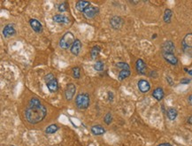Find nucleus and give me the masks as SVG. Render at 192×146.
<instances>
[{
	"label": "nucleus",
	"mask_w": 192,
	"mask_h": 146,
	"mask_svg": "<svg viewBox=\"0 0 192 146\" xmlns=\"http://www.w3.org/2000/svg\"><path fill=\"white\" fill-rule=\"evenodd\" d=\"M52 20L57 23H62V24H67L70 22V20L68 17L65 16L63 14H56L52 17Z\"/></svg>",
	"instance_id": "nucleus-16"
},
{
	"label": "nucleus",
	"mask_w": 192,
	"mask_h": 146,
	"mask_svg": "<svg viewBox=\"0 0 192 146\" xmlns=\"http://www.w3.org/2000/svg\"><path fill=\"white\" fill-rule=\"evenodd\" d=\"M72 72H73V78L79 79V78L81 77V69H80L79 66H74V67H73Z\"/></svg>",
	"instance_id": "nucleus-26"
},
{
	"label": "nucleus",
	"mask_w": 192,
	"mask_h": 146,
	"mask_svg": "<svg viewBox=\"0 0 192 146\" xmlns=\"http://www.w3.org/2000/svg\"><path fill=\"white\" fill-rule=\"evenodd\" d=\"M123 23H124L123 19L121 17H119V16H113L110 20V24H111V26L112 27L113 29L121 28V27L123 26Z\"/></svg>",
	"instance_id": "nucleus-7"
},
{
	"label": "nucleus",
	"mask_w": 192,
	"mask_h": 146,
	"mask_svg": "<svg viewBox=\"0 0 192 146\" xmlns=\"http://www.w3.org/2000/svg\"><path fill=\"white\" fill-rule=\"evenodd\" d=\"M91 132L95 136H102L105 133V129L101 125H95L91 127Z\"/></svg>",
	"instance_id": "nucleus-18"
},
{
	"label": "nucleus",
	"mask_w": 192,
	"mask_h": 146,
	"mask_svg": "<svg viewBox=\"0 0 192 146\" xmlns=\"http://www.w3.org/2000/svg\"><path fill=\"white\" fill-rule=\"evenodd\" d=\"M75 91H76V87L73 83H68L66 87V90H65V97L67 100H71L73 99V96L75 94Z\"/></svg>",
	"instance_id": "nucleus-6"
},
{
	"label": "nucleus",
	"mask_w": 192,
	"mask_h": 146,
	"mask_svg": "<svg viewBox=\"0 0 192 146\" xmlns=\"http://www.w3.org/2000/svg\"><path fill=\"white\" fill-rule=\"evenodd\" d=\"M93 67H94V69H95L96 71H98V72H101V71H103V70H104L105 64H104V62H103V61L98 60V61H97V62L94 64Z\"/></svg>",
	"instance_id": "nucleus-25"
},
{
	"label": "nucleus",
	"mask_w": 192,
	"mask_h": 146,
	"mask_svg": "<svg viewBox=\"0 0 192 146\" xmlns=\"http://www.w3.org/2000/svg\"><path fill=\"white\" fill-rule=\"evenodd\" d=\"M190 79H187V78H183V80L181 81V83L182 84H188V83H190Z\"/></svg>",
	"instance_id": "nucleus-31"
},
{
	"label": "nucleus",
	"mask_w": 192,
	"mask_h": 146,
	"mask_svg": "<svg viewBox=\"0 0 192 146\" xmlns=\"http://www.w3.org/2000/svg\"><path fill=\"white\" fill-rule=\"evenodd\" d=\"M116 66H117L118 67H119V68H121V69H130L128 64L125 63V62H119V63H117Z\"/></svg>",
	"instance_id": "nucleus-30"
},
{
	"label": "nucleus",
	"mask_w": 192,
	"mask_h": 146,
	"mask_svg": "<svg viewBox=\"0 0 192 146\" xmlns=\"http://www.w3.org/2000/svg\"><path fill=\"white\" fill-rule=\"evenodd\" d=\"M91 6V3L89 1H78L75 5V8L81 12H84V11Z\"/></svg>",
	"instance_id": "nucleus-17"
},
{
	"label": "nucleus",
	"mask_w": 192,
	"mask_h": 146,
	"mask_svg": "<svg viewBox=\"0 0 192 146\" xmlns=\"http://www.w3.org/2000/svg\"><path fill=\"white\" fill-rule=\"evenodd\" d=\"M138 89L142 93H147L151 90V85L146 80H140L137 83Z\"/></svg>",
	"instance_id": "nucleus-13"
},
{
	"label": "nucleus",
	"mask_w": 192,
	"mask_h": 146,
	"mask_svg": "<svg viewBox=\"0 0 192 146\" xmlns=\"http://www.w3.org/2000/svg\"><path fill=\"white\" fill-rule=\"evenodd\" d=\"M12 146H13V145H12Z\"/></svg>",
	"instance_id": "nucleus-36"
},
{
	"label": "nucleus",
	"mask_w": 192,
	"mask_h": 146,
	"mask_svg": "<svg viewBox=\"0 0 192 146\" xmlns=\"http://www.w3.org/2000/svg\"><path fill=\"white\" fill-rule=\"evenodd\" d=\"M101 52V48L98 45H95L92 47L91 51V55L92 59H96Z\"/></svg>",
	"instance_id": "nucleus-24"
},
{
	"label": "nucleus",
	"mask_w": 192,
	"mask_h": 146,
	"mask_svg": "<svg viewBox=\"0 0 192 146\" xmlns=\"http://www.w3.org/2000/svg\"><path fill=\"white\" fill-rule=\"evenodd\" d=\"M136 68H137V73H140V74H145L146 73V70H147V66L145 64V62L139 59H137V62H136Z\"/></svg>",
	"instance_id": "nucleus-11"
},
{
	"label": "nucleus",
	"mask_w": 192,
	"mask_h": 146,
	"mask_svg": "<svg viewBox=\"0 0 192 146\" xmlns=\"http://www.w3.org/2000/svg\"><path fill=\"white\" fill-rule=\"evenodd\" d=\"M75 104L80 110L87 109L90 106L91 98L89 94L87 93H80L75 98Z\"/></svg>",
	"instance_id": "nucleus-2"
},
{
	"label": "nucleus",
	"mask_w": 192,
	"mask_h": 146,
	"mask_svg": "<svg viewBox=\"0 0 192 146\" xmlns=\"http://www.w3.org/2000/svg\"><path fill=\"white\" fill-rule=\"evenodd\" d=\"M152 97L158 101H160L164 98V91L162 88H157L152 92Z\"/></svg>",
	"instance_id": "nucleus-19"
},
{
	"label": "nucleus",
	"mask_w": 192,
	"mask_h": 146,
	"mask_svg": "<svg viewBox=\"0 0 192 146\" xmlns=\"http://www.w3.org/2000/svg\"><path fill=\"white\" fill-rule=\"evenodd\" d=\"M15 34H16V30L12 24H7L6 26H5L4 29H3V36L5 38L12 37Z\"/></svg>",
	"instance_id": "nucleus-9"
},
{
	"label": "nucleus",
	"mask_w": 192,
	"mask_h": 146,
	"mask_svg": "<svg viewBox=\"0 0 192 146\" xmlns=\"http://www.w3.org/2000/svg\"><path fill=\"white\" fill-rule=\"evenodd\" d=\"M74 41H75V39H74V36H73V33L66 32L59 40V47L64 50H67L70 47H72Z\"/></svg>",
	"instance_id": "nucleus-3"
},
{
	"label": "nucleus",
	"mask_w": 192,
	"mask_h": 146,
	"mask_svg": "<svg viewBox=\"0 0 192 146\" xmlns=\"http://www.w3.org/2000/svg\"><path fill=\"white\" fill-rule=\"evenodd\" d=\"M188 123L192 124V115L190 116V117H189V119H188Z\"/></svg>",
	"instance_id": "nucleus-33"
},
{
	"label": "nucleus",
	"mask_w": 192,
	"mask_h": 146,
	"mask_svg": "<svg viewBox=\"0 0 192 146\" xmlns=\"http://www.w3.org/2000/svg\"><path fill=\"white\" fill-rule=\"evenodd\" d=\"M59 126L58 125H56V124H52V125H50V126H48L45 129V133L46 134H49V135H51V134H54L55 132H57L58 130H59Z\"/></svg>",
	"instance_id": "nucleus-23"
},
{
	"label": "nucleus",
	"mask_w": 192,
	"mask_h": 146,
	"mask_svg": "<svg viewBox=\"0 0 192 146\" xmlns=\"http://www.w3.org/2000/svg\"><path fill=\"white\" fill-rule=\"evenodd\" d=\"M46 86L51 92H56L59 90V83L52 73H48L44 77Z\"/></svg>",
	"instance_id": "nucleus-5"
},
{
	"label": "nucleus",
	"mask_w": 192,
	"mask_h": 146,
	"mask_svg": "<svg viewBox=\"0 0 192 146\" xmlns=\"http://www.w3.org/2000/svg\"><path fill=\"white\" fill-rule=\"evenodd\" d=\"M166 115L168 117V119L170 120H174L176 119L178 113H177V111L174 109V108H169L167 110V112H166Z\"/></svg>",
	"instance_id": "nucleus-20"
},
{
	"label": "nucleus",
	"mask_w": 192,
	"mask_h": 146,
	"mask_svg": "<svg viewBox=\"0 0 192 146\" xmlns=\"http://www.w3.org/2000/svg\"><path fill=\"white\" fill-rule=\"evenodd\" d=\"M67 7H68L67 3H66V2H62L61 4L59 5L58 10H59V12H64L66 11H67Z\"/></svg>",
	"instance_id": "nucleus-27"
},
{
	"label": "nucleus",
	"mask_w": 192,
	"mask_h": 146,
	"mask_svg": "<svg viewBox=\"0 0 192 146\" xmlns=\"http://www.w3.org/2000/svg\"><path fill=\"white\" fill-rule=\"evenodd\" d=\"M81 49H82V43L79 39H75L73 45L71 47V53L74 56H78L80 52H81Z\"/></svg>",
	"instance_id": "nucleus-14"
},
{
	"label": "nucleus",
	"mask_w": 192,
	"mask_h": 146,
	"mask_svg": "<svg viewBox=\"0 0 192 146\" xmlns=\"http://www.w3.org/2000/svg\"><path fill=\"white\" fill-rule=\"evenodd\" d=\"M29 25L32 27V29L37 33H40L43 31V25L37 19H31L29 20Z\"/></svg>",
	"instance_id": "nucleus-10"
},
{
	"label": "nucleus",
	"mask_w": 192,
	"mask_h": 146,
	"mask_svg": "<svg viewBox=\"0 0 192 146\" xmlns=\"http://www.w3.org/2000/svg\"><path fill=\"white\" fill-rule=\"evenodd\" d=\"M163 57H164L165 60L167 61L169 64L173 65V66H176L178 64V59L175 57L174 53H163Z\"/></svg>",
	"instance_id": "nucleus-15"
},
{
	"label": "nucleus",
	"mask_w": 192,
	"mask_h": 146,
	"mask_svg": "<svg viewBox=\"0 0 192 146\" xmlns=\"http://www.w3.org/2000/svg\"><path fill=\"white\" fill-rule=\"evenodd\" d=\"M183 52L192 58V33L186 35L182 42Z\"/></svg>",
	"instance_id": "nucleus-4"
},
{
	"label": "nucleus",
	"mask_w": 192,
	"mask_h": 146,
	"mask_svg": "<svg viewBox=\"0 0 192 146\" xmlns=\"http://www.w3.org/2000/svg\"><path fill=\"white\" fill-rule=\"evenodd\" d=\"M175 47L172 41H166L162 45V52L163 53H174Z\"/></svg>",
	"instance_id": "nucleus-12"
},
{
	"label": "nucleus",
	"mask_w": 192,
	"mask_h": 146,
	"mask_svg": "<svg viewBox=\"0 0 192 146\" xmlns=\"http://www.w3.org/2000/svg\"><path fill=\"white\" fill-rule=\"evenodd\" d=\"M189 103L192 105V95H190V96L189 97Z\"/></svg>",
	"instance_id": "nucleus-34"
},
{
	"label": "nucleus",
	"mask_w": 192,
	"mask_h": 146,
	"mask_svg": "<svg viewBox=\"0 0 192 146\" xmlns=\"http://www.w3.org/2000/svg\"><path fill=\"white\" fill-rule=\"evenodd\" d=\"M29 105H33V106H36V105H42L41 104V101L39 100L38 98H32L30 101H29V104H28Z\"/></svg>",
	"instance_id": "nucleus-28"
},
{
	"label": "nucleus",
	"mask_w": 192,
	"mask_h": 146,
	"mask_svg": "<svg viewBox=\"0 0 192 146\" xmlns=\"http://www.w3.org/2000/svg\"><path fill=\"white\" fill-rule=\"evenodd\" d=\"M98 13V8L96 7V6L91 5L90 7H88L87 9L84 11L83 15H84L85 18L92 19L94 18Z\"/></svg>",
	"instance_id": "nucleus-8"
},
{
	"label": "nucleus",
	"mask_w": 192,
	"mask_h": 146,
	"mask_svg": "<svg viewBox=\"0 0 192 146\" xmlns=\"http://www.w3.org/2000/svg\"><path fill=\"white\" fill-rule=\"evenodd\" d=\"M188 73H189L190 75H191L192 76V69L191 70H189V71H188Z\"/></svg>",
	"instance_id": "nucleus-35"
},
{
	"label": "nucleus",
	"mask_w": 192,
	"mask_h": 146,
	"mask_svg": "<svg viewBox=\"0 0 192 146\" xmlns=\"http://www.w3.org/2000/svg\"><path fill=\"white\" fill-rule=\"evenodd\" d=\"M172 16H173V12L170 9H165L164 12V16H163V19H164V21L165 23H170L171 22V19H172Z\"/></svg>",
	"instance_id": "nucleus-21"
},
{
	"label": "nucleus",
	"mask_w": 192,
	"mask_h": 146,
	"mask_svg": "<svg viewBox=\"0 0 192 146\" xmlns=\"http://www.w3.org/2000/svg\"><path fill=\"white\" fill-rule=\"evenodd\" d=\"M130 75V69H121V71L119 73V80L123 81L124 79L128 78Z\"/></svg>",
	"instance_id": "nucleus-22"
},
{
	"label": "nucleus",
	"mask_w": 192,
	"mask_h": 146,
	"mask_svg": "<svg viewBox=\"0 0 192 146\" xmlns=\"http://www.w3.org/2000/svg\"><path fill=\"white\" fill-rule=\"evenodd\" d=\"M47 114V109L44 105H29L27 107L25 111V117L28 123L30 124H37L41 122L43 119L45 118Z\"/></svg>",
	"instance_id": "nucleus-1"
},
{
	"label": "nucleus",
	"mask_w": 192,
	"mask_h": 146,
	"mask_svg": "<svg viewBox=\"0 0 192 146\" xmlns=\"http://www.w3.org/2000/svg\"><path fill=\"white\" fill-rule=\"evenodd\" d=\"M158 146H173V145H172V144H170L165 143V144H158Z\"/></svg>",
	"instance_id": "nucleus-32"
},
{
	"label": "nucleus",
	"mask_w": 192,
	"mask_h": 146,
	"mask_svg": "<svg viewBox=\"0 0 192 146\" xmlns=\"http://www.w3.org/2000/svg\"><path fill=\"white\" fill-rule=\"evenodd\" d=\"M104 120H105V124H107V125L111 124V122H112V113H111V112H107V113L105 114V118H104Z\"/></svg>",
	"instance_id": "nucleus-29"
}]
</instances>
